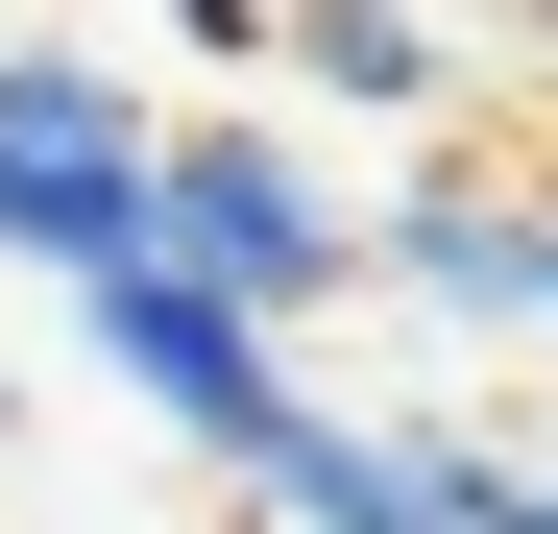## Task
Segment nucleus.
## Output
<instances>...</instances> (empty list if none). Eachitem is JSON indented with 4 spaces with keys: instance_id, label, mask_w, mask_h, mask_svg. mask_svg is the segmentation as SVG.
<instances>
[{
    "instance_id": "7ed1b4c3",
    "label": "nucleus",
    "mask_w": 558,
    "mask_h": 534,
    "mask_svg": "<svg viewBox=\"0 0 558 534\" xmlns=\"http://www.w3.org/2000/svg\"><path fill=\"white\" fill-rule=\"evenodd\" d=\"M73 340H98V389H122V413H170L219 486H267V462H292V413H316V389H292V340L219 316L195 267H98V292H73Z\"/></svg>"
},
{
    "instance_id": "6e6552de",
    "label": "nucleus",
    "mask_w": 558,
    "mask_h": 534,
    "mask_svg": "<svg viewBox=\"0 0 558 534\" xmlns=\"http://www.w3.org/2000/svg\"><path fill=\"white\" fill-rule=\"evenodd\" d=\"M0 437H25V365H0Z\"/></svg>"
},
{
    "instance_id": "39448f33",
    "label": "nucleus",
    "mask_w": 558,
    "mask_h": 534,
    "mask_svg": "<svg viewBox=\"0 0 558 534\" xmlns=\"http://www.w3.org/2000/svg\"><path fill=\"white\" fill-rule=\"evenodd\" d=\"M486 437L461 413H292V462H267V534H486Z\"/></svg>"
},
{
    "instance_id": "423d86ee",
    "label": "nucleus",
    "mask_w": 558,
    "mask_h": 534,
    "mask_svg": "<svg viewBox=\"0 0 558 534\" xmlns=\"http://www.w3.org/2000/svg\"><path fill=\"white\" fill-rule=\"evenodd\" d=\"M292 98H340V122H437V98H461V25L340 0V25H292Z\"/></svg>"
},
{
    "instance_id": "20e7f679",
    "label": "nucleus",
    "mask_w": 558,
    "mask_h": 534,
    "mask_svg": "<svg viewBox=\"0 0 558 534\" xmlns=\"http://www.w3.org/2000/svg\"><path fill=\"white\" fill-rule=\"evenodd\" d=\"M364 292H413L437 340H558V195H486V170H413L364 219Z\"/></svg>"
},
{
    "instance_id": "f03ea898",
    "label": "nucleus",
    "mask_w": 558,
    "mask_h": 534,
    "mask_svg": "<svg viewBox=\"0 0 558 534\" xmlns=\"http://www.w3.org/2000/svg\"><path fill=\"white\" fill-rule=\"evenodd\" d=\"M146 195H170V122L122 73L98 49H0V267L98 292V267H146Z\"/></svg>"
},
{
    "instance_id": "f257e3e1",
    "label": "nucleus",
    "mask_w": 558,
    "mask_h": 534,
    "mask_svg": "<svg viewBox=\"0 0 558 534\" xmlns=\"http://www.w3.org/2000/svg\"><path fill=\"white\" fill-rule=\"evenodd\" d=\"M146 267H195L219 316H340L364 292V195L292 146V122H170V195H146Z\"/></svg>"
},
{
    "instance_id": "0eeeda50",
    "label": "nucleus",
    "mask_w": 558,
    "mask_h": 534,
    "mask_svg": "<svg viewBox=\"0 0 558 534\" xmlns=\"http://www.w3.org/2000/svg\"><path fill=\"white\" fill-rule=\"evenodd\" d=\"M486 534H558V462H510V486H486Z\"/></svg>"
}]
</instances>
